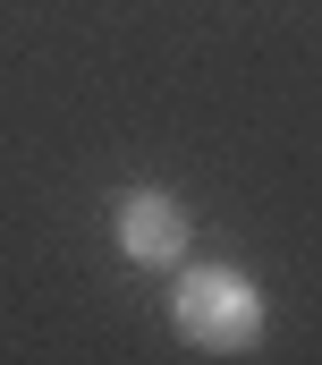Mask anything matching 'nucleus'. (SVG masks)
Segmentation results:
<instances>
[{"mask_svg": "<svg viewBox=\"0 0 322 365\" xmlns=\"http://www.w3.org/2000/svg\"><path fill=\"white\" fill-rule=\"evenodd\" d=\"M170 323L204 357H246L263 340V289L238 264H195V272H178V289H170Z\"/></svg>", "mask_w": 322, "mask_h": 365, "instance_id": "f257e3e1", "label": "nucleus"}, {"mask_svg": "<svg viewBox=\"0 0 322 365\" xmlns=\"http://www.w3.org/2000/svg\"><path fill=\"white\" fill-rule=\"evenodd\" d=\"M110 238H119L128 264H145V272H178L195 230H187V204H178L170 187H119V195H110Z\"/></svg>", "mask_w": 322, "mask_h": 365, "instance_id": "f03ea898", "label": "nucleus"}]
</instances>
